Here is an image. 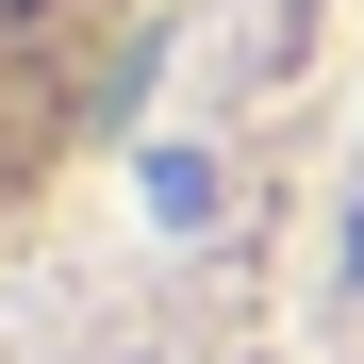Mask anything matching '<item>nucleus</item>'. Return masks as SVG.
<instances>
[{
  "mask_svg": "<svg viewBox=\"0 0 364 364\" xmlns=\"http://www.w3.org/2000/svg\"><path fill=\"white\" fill-rule=\"evenodd\" d=\"M166 33V0H0V249L67 199V166L116 133V100H133Z\"/></svg>",
  "mask_w": 364,
  "mask_h": 364,
  "instance_id": "obj_1",
  "label": "nucleus"
}]
</instances>
